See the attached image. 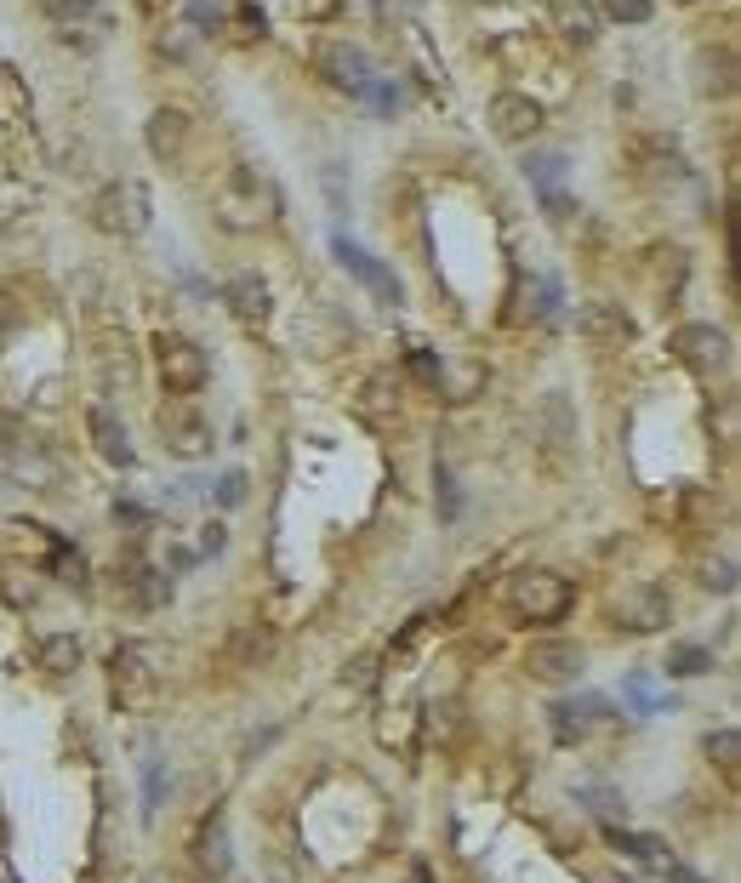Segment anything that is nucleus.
<instances>
[{
	"instance_id": "f257e3e1",
	"label": "nucleus",
	"mask_w": 741,
	"mask_h": 883,
	"mask_svg": "<svg viewBox=\"0 0 741 883\" xmlns=\"http://www.w3.org/2000/svg\"><path fill=\"white\" fill-rule=\"evenodd\" d=\"M212 212L234 234L262 228V223H275V212H280V189L268 183L262 172H251V165H234V172L223 177V189H217V200H212Z\"/></svg>"
},
{
	"instance_id": "f03ea898",
	"label": "nucleus",
	"mask_w": 741,
	"mask_h": 883,
	"mask_svg": "<svg viewBox=\"0 0 741 883\" xmlns=\"http://www.w3.org/2000/svg\"><path fill=\"white\" fill-rule=\"evenodd\" d=\"M0 467L12 473L18 485H52L57 480V456L41 433H29V422L0 411Z\"/></svg>"
},
{
	"instance_id": "7ed1b4c3",
	"label": "nucleus",
	"mask_w": 741,
	"mask_h": 883,
	"mask_svg": "<svg viewBox=\"0 0 741 883\" xmlns=\"http://www.w3.org/2000/svg\"><path fill=\"white\" fill-rule=\"evenodd\" d=\"M508 610L519 622H559L570 610V582L554 570H525L508 582Z\"/></svg>"
},
{
	"instance_id": "20e7f679",
	"label": "nucleus",
	"mask_w": 741,
	"mask_h": 883,
	"mask_svg": "<svg viewBox=\"0 0 741 883\" xmlns=\"http://www.w3.org/2000/svg\"><path fill=\"white\" fill-rule=\"evenodd\" d=\"M92 228L115 234V240H138L149 228V194L143 183H109L104 194L92 200Z\"/></svg>"
},
{
	"instance_id": "39448f33",
	"label": "nucleus",
	"mask_w": 741,
	"mask_h": 883,
	"mask_svg": "<svg viewBox=\"0 0 741 883\" xmlns=\"http://www.w3.org/2000/svg\"><path fill=\"white\" fill-rule=\"evenodd\" d=\"M154 365H160V383L172 388V394H200V388H206V377H212L206 348L189 343V336H178V331L154 336Z\"/></svg>"
},
{
	"instance_id": "423d86ee",
	"label": "nucleus",
	"mask_w": 741,
	"mask_h": 883,
	"mask_svg": "<svg viewBox=\"0 0 741 883\" xmlns=\"http://www.w3.org/2000/svg\"><path fill=\"white\" fill-rule=\"evenodd\" d=\"M160 439H165V451H172V456L194 462V456L212 451V417L200 411L189 394H178V399H165V411H160Z\"/></svg>"
},
{
	"instance_id": "0eeeda50",
	"label": "nucleus",
	"mask_w": 741,
	"mask_h": 883,
	"mask_svg": "<svg viewBox=\"0 0 741 883\" xmlns=\"http://www.w3.org/2000/svg\"><path fill=\"white\" fill-rule=\"evenodd\" d=\"M667 354L679 359L685 370H696V377H724L730 370V336L719 325H679L673 331Z\"/></svg>"
},
{
	"instance_id": "6e6552de",
	"label": "nucleus",
	"mask_w": 741,
	"mask_h": 883,
	"mask_svg": "<svg viewBox=\"0 0 741 883\" xmlns=\"http://www.w3.org/2000/svg\"><path fill=\"white\" fill-rule=\"evenodd\" d=\"M109 685H115V701H120L126 712L154 707V696H160V672H154L149 650H138V644H120L115 661H109Z\"/></svg>"
},
{
	"instance_id": "1a4fd4ad",
	"label": "nucleus",
	"mask_w": 741,
	"mask_h": 883,
	"mask_svg": "<svg viewBox=\"0 0 741 883\" xmlns=\"http://www.w3.org/2000/svg\"><path fill=\"white\" fill-rule=\"evenodd\" d=\"M314 75L325 86H336V91H354V97L377 80V75H370V57L359 46H348V41H320L314 46Z\"/></svg>"
},
{
	"instance_id": "9d476101",
	"label": "nucleus",
	"mask_w": 741,
	"mask_h": 883,
	"mask_svg": "<svg viewBox=\"0 0 741 883\" xmlns=\"http://www.w3.org/2000/svg\"><path fill=\"white\" fill-rule=\"evenodd\" d=\"M491 131L502 143H530L543 131V104H530L525 91H502L491 97Z\"/></svg>"
},
{
	"instance_id": "9b49d317",
	"label": "nucleus",
	"mask_w": 741,
	"mask_h": 883,
	"mask_svg": "<svg viewBox=\"0 0 741 883\" xmlns=\"http://www.w3.org/2000/svg\"><path fill=\"white\" fill-rule=\"evenodd\" d=\"M331 251H336V262H343L348 274H354V280H359L370 297H377V302H388V309L399 302V280H394V268H383V262L370 257L365 246H354V240H343V234H336V240H331Z\"/></svg>"
},
{
	"instance_id": "f8f14e48",
	"label": "nucleus",
	"mask_w": 741,
	"mask_h": 883,
	"mask_svg": "<svg viewBox=\"0 0 741 883\" xmlns=\"http://www.w3.org/2000/svg\"><path fill=\"white\" fill-rule=\"evenodd\" d=\"M582 661H588L582 644H570V638H536L525 650V672L543 678V685H565V678H577Z\"/></svg>"
},
{
	"instance_id": "ddd939ff",
	"label": "nucleus",
	"mask_w": 741,
	"mask_h": 883,
	"mask_svg": "<svg viewBox=\"0 0 741 883\" xmlns=\"http://www.w3.org/2000/svg\"><path fill=\"white\" fill-rule=\"evenodd\" d=\"M667 616H673V604H667V593H662L656 582H638V588H627V593L616 599V622H622L627 633H662Z\"/></svg>"
},
{
	"instance_id": "4468645a",
	"label": "nucleus",
	"mask_w": 741,
	"mask_h": 883,
	"mask_svg": "<svg viewBox=\"0 0 741 883\" xmlns=\"http://www.w3.org/2000/svg\"><path fill=\"white\" fill-rule=\"evenodd\" d=\"M115 593H120V604L126 610H160L165 599H172V575H160V570H149L143 559H126L120 570H115Z\"/></svg>"
},
{
	"instance_id": "2eb2a0df",
	"label": "nucleus",
	"mask_w": 741,
	"mask_h": 883,
	"mask_svg": "<svg viewBox=\"0 0 741 883\" xmlns=\"http://www.w3.org/2000/svg\"><path fill=\"white\" fill-rule=\"evenodd\" d=\"M554 309H559V286L548 274H519V286L508 297V320L514 325H543V320H554Z\"/></svg>"
},
{
	"instance_id": "dca6fc26",
	"label": "nucleus",
	"mask_w": 741,
	"mask_h": 883,
	"mask_svg": "<svg viewBox=\"0 0 741 883\" xmlns=\"http://www.w3.org/2000/svg\"><path fill=\"white\" fill-rule=\"evenodd\" d=\"M223 302H228V314L240 320L246 331H262V325H268V314H275V297H268V286H262L257 274H240V280H228Z\"/></svg>"
},
{
	"instance_id": "f3484780",
	"label": "nucleus",
	"mask_w": 741,
	"mask_h": 883,
	"mask_svg": "<svg viewBox=\"0 0 741 883\" xmlns=\"http://www.w3.org/2000/svg\"><path fill=\"white\" fill-rule=\"evenodd\" d=\"M143 143H149L154 160H183V149H189V115L183 109H154L149 126H143Z\"/></svg>"
},
{
	"instance_id": "a211bd4d",
	"label": "nucleus",
	"mask_w": 741,
	"mask_h": 883,
	"mask_svg": "<svg viewBox=\"0 0 741 883\" xmlns=\"http://www.w3.org/2000/svg\"><path fill=\"white\" fill-rule=\"evenodd\" d=\"M86 433H92V445H97V456H104V462H115V467L138 462V456H131L126 428L115 422V411H104V405H92V411H86Z\"/></svg>"
},
{
	"instance_id": "6ab92c4d",
	"label": "nucleus",
	"mask_w": 741,
	"mask_h": 883,
	"mask_svg": "<svg viewBox=\"0 0 741 883\" xmlns=\"http://www.w3.org/2000/svg\"><path fill=\"white\" fill-rule=\"evenodd\" d=\"M548 18L570 46H593L599 41V12L593 0H548Z\"/></svg>"
},
{
	"instance_id": "aec40b11",
	"label": "nucleus",
	"mask_w": 741,
	"mask_h": 883,
	"mask_svg": "<svg viewBox=\"0 0 741 883\" xmlns=\"http://www.w3.org/2000/svg\"><path fill=\"white\" fill-rule=\"evenodd\" d=\"M194 861H200V872H212V877H223L228 872V821L223 815H212V821H200V838H194Z\"/></svg>"
},
{
	"instance_id": "412c9836",
	"label": "nucleus",
	"mask_w": 741,
	"mask_h": 883,
	"mask_svg": "<svg viewBox=\"0 0 741 883\" xmlns=\"http://www.w3.org/2000/svg\"><path fill=\"white\" fill-rule=\"evenodd\" d=\"M638 172H645V183H685L690 177V165L679 149H667V143H645L638 149Z\"/></svg>"
},
{
	"instance_id": "4be33fe9",
	"label": "nucleus",
	"mask_w": 741,
	"mask_h": 883,
	"mask_svg": "<svg viewBox=\"0 0 741 883\" xmlns=\"http://www.w3.org/2000/svg\"><path fill=\"white\" fill-rule=\"evenodd\" d=\"M577 325H582V336H604V343H627V336H633L627 314H622V309H611V302H588Z\"/></svg>"
},
{
	"instance_id": "5701e85b",
	"label": "nucleus",
	"mask_w": 741,
	"mask_h": 883,
	"mask_svg": "<svg viewBox=\"0 0 741 883\" xmlns=\"http://www.w3.org/2000/svg\"><path fill=\"white\" fill-rule=\"evenodd\" d=\"M696 75H701V80H696L701 97H730V91H735V57H730V52H719V57L701 52V57H696Z\"/></svg>"
},
{
	"instance_id": "b1692460",
	"label": "nucleus",
	"mask_w": 741,
	"mask_h": 883,
	"mask_svg": "<svg viewBox=\"0 0 741 883\" xmlns=\"http://www.w3.org/2000/svg\"><path fill=\"white\" fill-rule=\"evenodd\" d=\"M41 667H46V672H57V678H63V672H75V667H80V638H75V633L46 638V644H41Z\"/></svg>"
},
{
	"instance_id": "393cba45",
	"label": "nucleus",
	"mask_w": 741,
	"mask_h": 883,
	"mask_svg": "<svg viewBox=\"0 0 741 883\" xmlns=\"http://www.w3.org/2000/svg\"><path fill=\"white\" fill-rule=\"evenodd\" d=\"M667 672H673V678L713 672V650H701V644H673V650H667Z\"/></svg>"
},
{
	"instance_id": "a878e982",
	"label": "nucleus",
	"mask_w": 741,
	"mask_h": 883,
	"mask_svg": "<svg viewBox=\"0 0 741 883\" xmlns=\"http://www.w3.org/2000/svg\"><path fill=\"white\" fill-rule=\"evenodd\" d=\"M359 411H365L370 422H383L388 411H399V388H394L388 377H370V383H365V399H359Z\"/></svg>"
},
{
	"instance_id": "bb28decb",
	"label": "nucleus",
	"mask_w": 741,
	"mask_h": 883,
	"mask_svg": "<svg viewBox=\"0 0 741 883\" xmlns=\"http://www.w3.org/2000/svg\"><path fill=\"white\" fill-rule=\"evenodd\" d=\"M543 417H548V428H554V451H570V445H577V422H570V411H565V394H548Z\"/></svg>"
},
{
	"instance_id": "cd10ccee",
	"label": "nucleus",
	"mask_w": 741,
	"mask_h": 883,
	"mask_svg": "<svg viewBox=\"0 0 741 883\" xmlns=\"http://www.w3.org/2000/svg\"><path fill=\"white\" fill-rule=\"evenodd\" d=\"M611 843L627 849V855H638V861H667V843H662V838H645V832H622V827H611Z\"/></svg>"
},
{
	"instance_id": "c85d7f7f",
	"label": "nucleus",
	"mask_w": 741,
	"mask_h": 883,
	"mask_svg": "<svg viewBox=\"0 0 741 883\" xmlns=\"http://www.w3.org/2000/svg\"><path fill=\"white\" fill-rule=\"evenodd\" d=\"M52 575H57V582H69V588H86V559L69 548V541H57V548H52Z\"/></svg>"
},
{
	"instance_id": "c756f323",
	"label": "nucleus",
	"mask_w": 741,
	"mask_h": 883,
	"mask_svg": "<svg viewBox=\"0 0 741 883\" xmlns=\"http://www.w3.org/2000/svg\"><path fill=\"white\" fill-rule=\"evenodd\" d=\"M559 172H565V154H530V160H525V177L536 183V194L559 189Z\"/></svg>"
},
{
	"instance_id": "7c9ffc66",
	"label": "nucleus",
	"mask_w": 741,
	"mask_h": 883,
	"mask_svg": "<svg viewBox=\"0 0 741 883\" xmlns=\"http://www.w3.org/2000/svg\"><path fill=\"white\" fill-rule=\"evenodd\" d=\"M406 365H411V377H417L422 388H440V383H445V365H440V354H433V348H422V343L411 348V359H406Z\"/></svg>"
},
{
	"instance_id": "2f4dec72",
	"label": "nucleus",
	"mask_w": 741,
	"mask_h": 883,
	"mask_svg": "<svg viewBox=\"0 0 741 883\" xmlns=\"http://www.w3.org/2000/svg\"><path fill=\"white\" fill-rule=\"evenodd\" d=\"M593 12L611 18V23H645V18H651V0H599Z\"/></svg>"
},
{
	"instance_id": "473e14b6",
	"label": "nucleus",
	"mask_w": 741,
	"mask_h": 883,
	"mask_svg": "<svg viewBox=\"0 0 741 883\" xmlns=\"http://www.w3.org/2000/svg\"><path fill=\"white\" fill-rule=\"evenodd\" d=\"M262 656H268V633L262 627H240V633H234V661H240V667H251Z\"/></svg>"
},
{
	"instance_id": "72a5a7b5",
	"label": "nucleus",
	"mask_w": 741,
	"mask_h": 883,
	"mask_svg": "<svg viewBox=\"0 0 741 883\" xmlns=\"http://www.w3.org/2000/svg\"><path fill=\"white\" fill-rule=\"evenodd\" d=\"M707 753L719 758L724 775H735V758H741V735L735 730H719V735H707Z\"/></svg>"
},
{
	"instance_id": "f704fd0d",
	"label": "nucleus",
	"mask_w": 741,
	"mask_h": 883,
	"mask_svg": "<svg viewBox=\"0 0 741 883\" xmlns=\"http://www.w3.org/2000/svg\"><path fill=\"white\" fill-rule=\"evenodd\" d=\"M97 7V0H41V12L52 18V23H75V18H86Z\"/></svg>"
},
{
	"instance_id": "c9c22d12",
	"label": "nucleus",
	"mask_w": 741,
	"mask_h": 883,
	"mask_svg": "<svg viewBox=\"0 0 741 883\" xmlns=\"http://www.w3.org/2000/svg\"><path fill=\"white\" fill-rule=\"evenodd\" d=\"M234 35H240V41H262V35H268V18H262L257 7H240V12H234Z\"/></svg>"
},
{
	"instance_id": "e433bc0d",
	"label": "nucleus",
	"mask_w": 741,
	"mask_h": 883,
	"mask_svg": "<svg viewBox=\"0 0 741 883\" xmlns=\"http://www.w3.org/2000/svg\"><path fill=\"white\" fill-rule=\"evenodd\" d=\"M359 97H370V109H377V115H394V109H399V86H394V80H370Z\"/></svg>"
},
{
	"instance_id": "4c0bfd02",
	"label": "nucleus",
	"mask_w": 741,
	"mask_h": 883,
	"mask_svg": "<svg viewBox=\"0 0 741 883\" xmlns=\"http://www.w3.org/2000/svg\"><path fill=\"white\" fill-rule=\"evenodd\" d=\"M217 502H223V507H240V502H246V473H240V467H228L223 480H217Z\"/></svg>"
},
{
	"instance_id": "58836bf2",
	"label": "nucleus",
	"mask_w": 741,
	"mask_h": 883,
	"mask_svg": "<svg viewBox=\"0 0 741 883\" xmlns=\"http://www.w3.org/2000/svg\"><path fill=\"white\" fill-rule=\"evenodd\" d=\"M543 212H548V223H570V217H577V200H570L565 189H548V194H543Z\"/></svg>"
},
{
	"instance_id": "ea45409f",
	"label": "nucleus",
	"mask_w": 741,
	"mask_h": 883,
	"mask_svg": "<svg viewBox=\"0 0 741 883\" xmlns=\"http://www.w3.org/2000/svg\"><path fill=\"white\" fill-rule=\"evenodd\" d=\"M343 12V0H297V18H309V23H325Z\"/></svg>"
},
{
	"instance_id": "a19ab883",
	"label": "nucleus",
	"mask_w": 741,
	"mask_h": 883,
	"mask_svg": "<svg viewBox=\"0 0 741 883\" xmlns=\"http://www.w3.org/2000/svg\"><path fill=\"white\" fill-rule=\"evenodd\" d=\"M707 588H713V593H735V564H730V559L707 564Z\"/></svg>"
},
{
	"instance_id": "79ce46f5",
	"label": "nucleus",
	"mask_w": 741,
	"mask_h": 883,
	"mask_svg": "<svg viewBox=\"0 0 741 883\" xmlns=\"http://www.w3.org/2000/svg\"><path fill=\"white\" fill-rule=\"evenodd\" d=\"M627 701H633L638 712H656V707H662V696L645 685V678H627Z\"/></svg>"
},
{
	"instance_id": "37998d69",
	"label": "nucleus",
	"mask_w": 741,
	"mask_h": 883,
	"mask_svg": "<svg viewBox=\"0 0 741 883\" xmlns=\"http://www.w3.org/2000/svg\"><path fill=\"white\" fill-rule=\"evenodd\" d=\"M440 514H445V519H457V514H462L457 485H451V473H445V467H440Z\"/></svg>"
},
{
	"instance_id": "c03bdc74",
	"label": "nucleus",
	"mask_w": 741,
	"mask_h": 883,
	"mask_svg": "<svg viewBox=\"0 0 741 883\" xmlns=\"http://www.w3.org/2000/svg\"><path fill=\"white\" fill-rule=\"evenodd\" d=\"M223 541H228L223 525H206V530H200V548H206V553H223Z\"/></svg>"
},
{
	"instance_id": "a18cd8bd",
	"label": "nucleus",
	"mask_w": 741,
	"mask_h": 883,
	"mask_svg": "<svg viewBox=\"0 0 741 883\" xmlns=\"http://www.w3.org/2000/svg\"><path fill=\"white\" fill-rule=\"evenodd\" d=\"M115 519H120V525H143L149 514H143V507H138V502H115Z\"/></svg>"
},
{
	"instance_id": "49530a36",
	"label": "nucleus",
	"mask_w": 741,
	"mask_h": 883,
	"mask_svg": "<svg viewBox=\"0 0 741 883\" xmlns=\"http://www.w3.org/2000/svg\"><path fill=\"white\" fill-rule=\"evenodd\" d=\"M667 877H673V883H707V877H696L690 866H679V861H673V855H667Z\"/></svg>"
},
{
	"instance_id": "de8ad7c7",
	"label": "nucleus",
	"mask_w": 741,
	"mask_h": 883,
	"mask_svg": "<svg viewBox=\"0 0 741 883\" xmlns=\"http://www.w3.org/2000/svg\"><path fill=\"white\" fill-rule=\"evenodd\" d=\"M143 12H149V18H154V12H160V0H143Z\"/></svg>"
}]
</instances>
